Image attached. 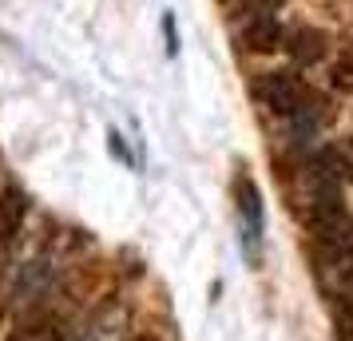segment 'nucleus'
Returning <instances> with one entry per match:
<instances>
[{
  "instance_id": "nucleus-3",
  "label": "nucleus",
  "mask_w": 353,
  "mask_h": 341,
  "mask_svg": "<svg viewBox=\"0 0 353 341\" xmlns=\"http://www.w3.org/2000/svg\"><path fill=\"white\" fill-rule=\"evenodd\" d=\"M286 52H290L294 64L314 68L330 56V36L321 32V28H298V32L286 36Z\"/></svg>"
},
{
  "instance_id": "nucleus-6",
  "label": "nucleus",
  "mask_w": 353,
  "mask_h": 341,
  "mask_svg": "<svg viewBox=\"0 0 353 341\" xmlns=\"http://www.w3.org/2000/svg\"><path fill=\"white\" fill-rule=\"evenodd\" d=\"M12 341H28V338H24V333H20V338H12Z\"/></svg>"
},
{
  "instance_id": "nucleus-1",
  "label": "nucleus",
  "mask_w": 353,
  "mask_h": 341,
  "mask_svg": "<svg viewBox=\"0 0 353 341\" xmlns=\"http://www.w3.org/2000/svg\"><path fill=\"white\" fill-rule=\"evenodd\" d=\"M254 96L262 99L274 115L294 119V123H302V127H314L321 107H325L318 92L305 80H298L294 72H266V76L254 83Z\"/></svg>"
},
{
  "instance_id": "nucleus-5",
  "label": "nucleus",
  "mask_w": 353,
  "mask_h": 341,
  "mask_svg": "<svg viewBox=\"0 0 353 341\" xmlns=\"http://www.w3.org/2000/svg\"><path fill=\"white\" fill-rule=\"evenodd\" d=\"M334 87H341V92H353V48H345L341 56L334 60Z\"/></svg>"
},
{
  "instance_id": "nucleus-4",
  "label": "nucleus",
  "mask_w": 353,
  "mask_h": 341,
  "mask_svg": "<svg viewBox=\"0 0 353 341\" xmlns=\"http://www.w3.org/2000/svg\"><path fill=\"white\" fill-rule=\"evenodd\" d=\"M24 214H28V198L20 187H4L0 191V246L12 242L24 227Z\"/></svg>"
},
{
  "instance_id": "nucleus-2",
  "label": "nucleus",
  "mask_w": 353,
  "mask_h": 341,
  "mask_svg": "<svg viewBox=\"0 0 353 341\" xmlns=\"http://www.w3.org/2000/svg\"><path fill=\"white\" fill-rule=\"evenodd\" d=\"M242 48L254 52V56H270V52H278L282 44H286V32H282V24L274 17H250L246 24H242Z\"/></svg>"
}]
</instances>
